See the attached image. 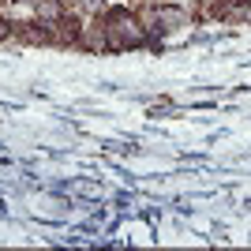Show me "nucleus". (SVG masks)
Instances as JSON below:
<instances>
[{
	"label": "nucleus",
	"instance_id": "obj_1",
	"mask_svg": "<svg viewBox=\"0 0 251 251\" xmlns=\"http://www.w3.org/2000/svg\"><path fill=\"white\" fill-rule=\"evenodd\" d=\"M101 23H105V30H109V38H113V52L139 49V45L154 42V34L143 26V19H139L135 4H127V0H109L105 11H101Z\"/></svg>",
	"mask_w": 251,
	"mask_h": 251
},
{
	"label": "nucleus",
	"instance_id": "obj_2",
	"mask_svg": "<svg viewBox=\"0 0 251 251\" xmlns=\"http://www.w3.org/2000/svg\"><path fill=\"white\" fill-rule=\"evenodd\" d=\"M195 23H199V15H195L191 4L165 0V4L154 8V26H150V34H154V38H169V34H180V30H188V26H195Z\"/></svg>",
	"mask_w": 251,
	"mask_h": 251
},
{
	"label": "nucleus",
	"instance_id": "obj_3",
	"mask_svg": "<svg viewBox=\"0 0 251 251\" xmlns=\"http://www.w3.org/2000/svg\"><path fill=\"white\" fill-rule=\"evenodd\" d=\"M79 49H86V52H113V38H109V30H105L101 15L86 19V26H83V42H79Z\"/></svg>",
	"mask_w": 251,
	"mask_h": 251
},
{
	"label": "nucleus",
	"instance_id": "obj_4",
	"mask_svg": "<svg viewBox=\"0 0 251 251\" xmlns=\"http://www.w3.org/2000/svg\"><path fill=\"white\" fill-rule=\"evenodd\" d=\"M68 11H72V8H68V0H38V4L30 8V15L52 26V23H60L64 15H68Z\"/></svg>",
	"mask_w": 251,
	"mask_h": 251
},
{
	"label": "nucleus",
	"instance_id": "obj_5",
	"mask_svg": "<svg viewBox=\"0 0 251 251\" xmlns=\"http://www.w3.org/2000/svg\"><path fill=\"white\" fill-rule=\"evenodd\" d=\"M11 4H23V8H34V4H38V0H11Z\"/></svg>",
	"mask_w": 251,
	"mask_h": 251
},
{
	"label": "nucleus",
	"instance_id": "obj_6",
	"mask_svg": "<svg viewBox=\"0 0 251 251\" xmlns=\"http://www.w3.org/2000/svg\"><path fill=\"white\" fill-rule=\"evenodd\" d=\"M127 4H165V0H127Z\"/></svg>",
	"mask_w": 251,
	"mask_h": 251
},
{
	"label": "nucleus",
	"instance_id": "obj_7",
	"mask_svg": "<svg viewBox=\"0 0 251 251\" xmlns=\"http://www.w3.org/2000/svg\"><path fill=\"white\" fill-rule=\"evenodd\" d=\"M0 4H11V0H0Z\"/></svg>",
	"mask_w": 251,
	"mask_h": 251
}]
</instances>
